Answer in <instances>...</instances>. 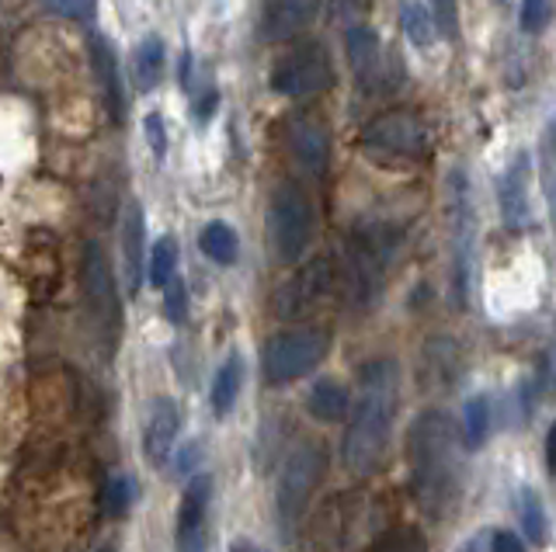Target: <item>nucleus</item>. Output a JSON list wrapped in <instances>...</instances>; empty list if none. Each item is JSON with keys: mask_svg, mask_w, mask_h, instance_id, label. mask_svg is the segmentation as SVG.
<instances>
[{"mask_svg": "<svg viewBox=\"0 0 556 552\" xmlns=\"http://www.w3.org/2000/svg\"><path fill=\"white\" fill-rule=\"evenodd\" d=\"M208 493H213V479L195 476L188 483V490L181 497V511H178V535H174V545L178 552H202L205 549V517H208Z\"/></svg>", "mask_w": 556, "mask_h": 552, "instance_id": "nucleus-15", "label": "nucleus"}, {"mask_svg": "<svg viewBox=\"0 0 556 552\" xmlns=\"http://www.w3.org/2000/svg\"><path fill=\"white\" fill-rule=\"evenodd\" d=\"M410 470H414V497L428 514L442 517L459 493L463 455L459 435L442 410H425L410 424Z\"/></svg>", "mask_w": 556, "mask_h": 552, "instance_id": "nucleus-2", "label": "nucleus"}, {"mask_svg": "<svg viewBox=\"0 0 556 552\" xmlns=\"http://www.w3.org/2000/svg\"><path fill=\"white\" fill-rule=\"evenodd\" d=\"M181 431V410L174 400H153L150 403V418H147V431H143V448L147 459L153 465H164L174 452V441H178Z\"/></svg>", "mask_w": 556, "mask_h": 552, "instance_id": "nucleus-18", "label": "nucleus"}, {"mask_svg": "<svg viewBox=\"0 0 556 552\" xmlns=\"http://www.w3.org/2000/svg\"><path fill=\"white\" fill-rule=\"evenodd\" d=\"M491 552H529V549L515 531H497L494 542H491Z\"/></svg>", "mask_w": 556, "mask_h": 552, "instance_id": "nucleus-38", "label": "nucleus"}, {"mask_svg": "<svg viewBox=\"0 0 556 552\" xmlns=\"http://www.w3.org/2000/svg\"><path fill=\"white\" fill-rule=\"evenodd\" d=\"M393 257V236L382 230H362L352 240V251H348V265H352V288L362 303H369L379 288L382 271H387Z\"/></svg>", "mask_w": 556, "mask_h": 552, "instance_id": "nucleus-10", "label": "nucleus"}, {"mask_svg": "<svg viewBox=\"0 0 556 552\" xmlns=\"http://www.w3.org/2000/svg\"><path fill=\"white\" fill-rule=\"evenodd\" d=\"M358 386H362V396L344 431L341 459L355 476H369L382 462V455H387L393 418H396V393H400L396 361L390 358L369 361L358 378Z\"/></svg>", "mask_w": 556, "mask_h": 552, "instance_id": "nucleus-1", "label": "nucleus"}, {"mask_svg": "<svg viewBox=\"0 0 556 552\" xmlns=\"http://www.w3.org/2000/svg\"><path fill=\"white\" fill-rule=\"evenodd\" d=\"M199 244H202V254L216 265H233L240 254V240L233 227H226V222H208L199 236Z\"/></svg>", "mask_w": 556, "mask_h": 552, "instance_id": "nucleus-24", "label": "nucleus"}, {"mask_svg": "<svg viewBox=\"0 0 556 552\" xmlns=\"http://www.w3.org/2000/svg\"><path fill=\"white\" fill-rule=\"evenodd\" d=\"M164 313L170 323H185V317H188V292L178 274L164 285Z\"/></svg>", "mask_w": 556, "mask_h": 552, "instance_id": "nucleus-30", "label": "nucleus"}, {"mask_svg": "<svg viewBox=\"0 0 556 552\" xmlns=\"http://www.w3.org/2000/svg\"><path fill=\"white\" fill-rule=\"evenodd\" d=\"M101 504H104V514L126 517L129 508L136 504V479H132L129 473H112L109 479H104Z\"/></svg>", "mask_w": 556, "mask_h": 552, "instance_id": "nucleus-25", "label": "nucleus"}, {"mask_svg": "<svg viewBox=\"0 0 556 552\" xmlns=\"http://www.w3.org/2000/svg\"><path fill=\"white\" fill-rule=\"evenodd\" d=\"M543 184H546V198L553 202V129H546L543 140Z\"/></svg>", "mask_w": 556, "mask_h": 552, "instance_id": "nucleus-37", "label": "nucleus"}, {"mask_svg": "<svg viewBox=\"0 0 556 552\" xmlns=\"http://www.w3.org/2000/svg\"><path fill=\"white\" fill-rule=\"evenodd\" d=\"M521 528H526V535L535 542V545H543L546 542V514H543V504H539V497L535 490H521Z\"/></svg>", "mask_w": 556, "mask_h": 552, "instance_id": "nucleus-29", "label": "nucleus"}, {"mask_svg": "<svg viewBox=\"0 0 556 552\" xmlns=\"http://www.w3.org/2000/svg\"><path fill=\"white\" fill-rule=\"evenodd\" d=\"M101 552H109V549H101Z\"/></svg>", "mask_w": 556, "mask_h": 552, "instance_id": "nucleus-40", "label": "nucleus"}, {"mask_svg": "<svg viewBox=\"0 0 556 552\" xmlns=\"http://www.w3.org/2000/svg\"><path fill=\"white\" fill-rule=\"evenodd\" d=\"M286 140H289L292 157L300 161L313 178H324L327 175V164H330V132H327L320 115H295V118H289Z\"/></svg>", "mask_w": 556, "mask_h": 552, "instance_id": "nucleus-12", "label": "nucleus"}, {"mask_svg": "<svg viewBox=\"0 0 556 552\" xmlns=\"http://www.w3.org/2000/svg\"><path fill=\"white\" fill-rule=\"evenodd\" d=\"M330 282H334V271H330L327 257H317V261H309L282 288V296H278V313H282V317H300V313H306V309H313V306H317L327 296Z\"/></svg>", "mask_w": 556, "mask_h": 552, "instance_id": "nucleus-16", "label": "nucleus"}, {"mask_svg": "<svg viewBox=\"0 0 556 552\" xmlns=\"http://www.w3.org/2000/svg\"><path fill=\"white\" fill-rule=\"evenodd\" d=\"M324 473H327V452H324V445H317V441L300 445L286 459L282 476H278V493H275L278 514H282L286 522H292L295 514H303L313 490L320 487Z\"/></svg>", "mask_w": 556, "mask_h": 552, "instance_id": "nucleus-9", "label": "nucleus"}, {"mask_svg": "<svg viewBox=\"0 0 556 552\" xmlns=\"http://www.w3.org/2000/svg\"><path fill=\"white\" fill-rule=\"evenodd\" d=\"M330 348V337L320 326H303V331H286L265 344V355H261V372L271 386H286L295 378L309 375L320 365L324 355Z\"/></svg>", "mask_w": 556, "mask_h": 552, "instance_id": "nucleus-4", "label": "nucleus"}, {"mask_svg": "<svg viewBox=\"0 0 556 552\" xmlns=\"http://www.w3.org/2000/svg\"><path fill=\"white\" fill-rule=\"evenodd\" d=\"M164 63H167V49L164 42L150 36L136 46V53H132V77H136V88L139 91H153L156 84H161L164 77Z\"/></svg>", "mask_w": 556, "mask_h": 552, "instance_id": "nucleus-22", "label": "nucleus"}, {"mask_svg": "<svg viewBox=\"0 0 556 552\" xmlns=\"http://www.w3.org/2000/svg\"><path fill=\"white\" fill-rule=\"evenodd\" d=\"M549 14H553V0H521V28L529 36H539L549 25Z\"/></svg>", "mask_w": 556, "mask_h": 552, "instance_id": "nucleus-31", "label": "nucleus"}, {"mask_svg": "<svg viewBox=\"0 0 556 552\" xmlns=\"http://www.w3.org/2000/svg\"><path fill=\"white\" fill-rule=\"evenodd\" d=\"M491 421H494V413H491V400L480 393L473 396V400L466 403V421H463V438L469 448H477L486 441V435H491Z\"/></svg>", "mask_w": 556, "mask_h": 552, "instance_id": "nucleus-26", "label": "nucleus"}, {"mask_svg": "<svg viewBox=\"0 0 556 552\" xmlns=\"http://www.w3.org/2000/svg\"><path fill=\"white\" fill-rule=\"evenodd\" d=\"M404 31L417 49H428L434 42V36H439L431 11L425 4H417V0H410V4L404 8Z\"/></svg>", "mask_w": 556, "mask_h": 552, "instance_id": "nucleus-28", "label": "nucleus"}, {"mask_svg": "<svg viewBox=\"0 0 556 552\" xmlns=\"http://www.w3.org/2000/svg\"><path fill=\"white\" fill-rule=\"evenodd\" d=\"M240 383H243V361H240V355L233 351V355L219 365V372H216V378H213V393H208V400H213V413H216V418H226V413L233 410L237 396H240Z\"/></svg>", "mask_w": 556, "mask_h": 552, "instance_id": "nucleus-23", "label": "nucleus"}, {"mask_svg": "<svg viewBox=\"0 0 556 552\" xmlns=\"http://www.w3.org/2000/svg\"><path fill=\"white\" fill-rule=\"evenodd\" d=\"M529 153H518L515 164L504 170L497 184V202L501 216L508 230H526L529 227Z\"/></svg>", "mask_w": 556, "mask_h": 552, "instance_id": "nucleus-17", "label": "nucleus"}, {"mask_svg": "<svg viewBox=\"0 0 556 552\" xmlns=\"http://www.w3.org/2000/svg\"><path fill=\"white\" fill-rule=\"evenodd\" d=\"M230 552H257V549H254L251 542H233V545H230Z\"/></svg>", "mask_w": 556, "mask_h": 552, "instance_id": "nucleus-39", "label": "nucleus"}, {"mask_svg": "<svg viewBox=\"0 0 556 552\" xmlns=\"http://www.w3.org/2000/svg\"><path fill=\"white\" fill-rule=\"evenodd\" d=\"M362 150L382 161H421L428 153V129L421 115L396 108L362 129Z\"/></svg>", "mask_w": 556, "mask_h": 552, "instance_id": "nucleus-6", "label": "nucleus"}, {"mask_svg": "<svg viewBox=\"0 0 556 552\" xmlns=\"http://www.w3.org/2000/svg\"><path fill=\"white\" fill-rule=\"evenodd\" d=\"M431 18H434V28H439L442 36H448V39L459 36V8H456V0H431Z\"/></svg>", "mask_w": 556, "mask_h": 552, "instance_id": "nucleus-32", "label": "nucleus"}, {"mask_svg": "<svg viewBox=\"0 0 556 552\" xmlns=\"http://www.w3.org/2000/svg\"><path fill=\"white\" fill-rule=\"evenodd\" d=\"M143 236H147L143 205L129 202L126 205V216H122V261H126L129 292H136L139 282H143Z\"/></svg>", "mask_w": 556, "mask_h": 552, "instance_id": "nucleus-19", "label": "nucleus"}, {"mask_svg": "<svg viewBox=\"0 0 556 552\" xmlns=\"http://www.w3.org/2000/svg\"><path fill=\"white\" fill-rule=\"evenodd\" d=\"M334 14L348 25H362V18L369 14V0H334Z\"/></svg>", "mask_w": 556, "mask_h": 552, "instance_id": "nucleus-36", "label": "nucleus"}, {"mask_svg": "<svg viewBox=\"0 0 556 552\" xmlns=\"http://www.w3.org/2000/svg\"><path fill=\"white\" fill-rule=\"evenodd\" d=\"M376 552H428V545H425V539L417 531L400 528V531H390L387 539L379 542Z\"/></svg>", "mask_w": 556, "mask_h": 552, "instance_id": "nucleus-33", "label": "nucleus"}, {"mask_svg": "<svg viewBox=\"0 0 556 552\" xmlns=\"http://www.w3.org/2000/svg\"><path fill=\"white\" fill-rule=\"evenodd\" d=\"M379 528L376 500L362 493H348L330 500L317 517V542L324 552H348L369 539V531Z\"/></svg>", "mask_w": 556, "mask_h": 552, "instance_id": "nucleus-5", "label": "nucleus"}, {"mask_svg": "<svg viewBox=\"0 0 556 552\" xmlns=\"http://www.w3.org/2000/svg\"><path fill=\"white\" fill-rule=\"evenodd\" d=\"M334 84V66L320 42H303L271 66V91L282 98H313Z\"/></svg>", "mask_w": 556, "mask_h": 552, "instance_id": "nucleus-7", "label": "nucleus"}, {"mask_svg": "<svg viewBox=\"0 0 556 552\" xmlns=\"http://www.w3.org/2000/svg\"><path fill=\"white\" fill-rule=\"evenodd\" d=\"M174 271H178V240L174 236H161L153 244V254H150V282L156 288H164Z\"/></svg>", "mask_w": 556, "mask_h": 552, "instance_id": "nucleus-27", "label": "nucleus"}, {"mask_svg": "<svg viewBox=\"0 0 556 552\" xmlns=\"http://www.w3.org/2000/svg\"><path fill=\"white\" fill-rule=\"evenodd\" d=\"M306 407H309V413H313L317 421L334 424V421L344 418L348 407H352V393H348V386L338 383V378H320V383L313 386Z\"/></svg>", "mask_w": 556, "mask_h": 552, "instance_id": "nucleus-21", "label": "nucleus"}, {"mask_svg": "<svg viewBox=\"0 0 556 552\" xmlns=\"http://www.w3.org/2000/svg\"><path fill=\"white\" fill-rule=\"evenodd\" d=\"M91 66L101 80V91H104V101H109V112L115 118H122L126 112V91H122V70H118V60L112 53V46L104 42L101 36L91 39Z\"/></svg>", "mask_w": 556, "mask_h": 552, "instance_id": "nucleus-20", "label": "nucleus"}, {"mask_svg": "<svg viewBox=\"0 0 556 552\" xmlns=\"http://www.w3.org/2000/svg\"><path fill=\"white\" fill-rule=\"evenodd\" d=\"M320 14V0H265L261 4V39L286 42L306 31Z\"/></svg>", "mask_w": 556, "mask_h": 552, "instance_id": "nucleus-14", "label": "nucleus"}, {"mask_svg": "<svg viewBox=\"0 0 556 552\" xmlns=\"http://www.w3.org/2000/svg\"><path fill=\"white\" fill-rule=\"evenodd\" d=\"M143 129H147V140H150V150L156 153V161H164V153H167V129H164V118L156 115V112H150V115H147V123H143Z\"/></svg>", "mask_w": 556, "mask_h": 552, "instance_id": "nucleus-35", "label": "nucleus"}, {"mask_svg": "<svg viewBox=\"0 0 556 552\" xmlns=\"http://www.w3.org/2000/svg\"><path fill=\"white\" fill-rule=\"evenodd\" d=\"M448 233H452V271H456V292L466 303L469 282H473V251H477V219L469 202V184L463 170L448 178Z\"/></svg>", "mask_w": 556, "mask_h": 552, "instance_id": "nucleus-8", "label": "nucleus"}, {"mask_svg": "<svg viewBox=\"0 0 556 552\" xmlns=\"http://www.w3.org/2000/svg\"><path fill=\"white\" fill-rule=\"evenodd\" d=\"M84 296L91 313L104 323V326H115L118 320V292L112 282V268L104 261V254L98 244H87L84 247Z\"/></svg>", "mask_w": 556, "mask_h": 552, "instance_id": "nucleus-13", "label": "nucleus"}, {"mask_svg": "<svg viewBox=\"0 0 556 552\" xmlns=\"http://www.w3.org/2000/svg\"><path fill=\"white\" fill-rule=\"evenodd\" d=\"M42 4H46L52 14H60V18H70V22H84L87 14H91L94 0H42Z\"/></svg>", "mask_w": 556, "mask_h": 552, "instance_id": "nucleus-34", "label": "nucleus"}, {"mask_svg": "<svg viewBox=\"0 0 556 552\" xmlns=\"http://www.w3.org/2000/svg\"><path fill=\"white\" fill-rule=\"evenodd\" d=\"M344 49H348V63H352V74L365 91H379L390 88V60L387 49H382L376 28L369 25H348L344 28Z\"/></svg>", "mask_w": 556, "mask_h": 552, "instance_id": "nucleus-11", "label": "nucleus"}, {"mask_svg": "<svg viewBox=\"0 0 556 552\" xmlns=\"http://www.w3.org/2000/svg\"><path fill=\"white\" fill-rule=\"evenodd\" d=\"M313 240V205L300 184L275 188L268 202V244L278 265H295Z\"/></svg>", "mask_w": 556, "mask_h": 552, "instance_id": "nucleus-3", "label": "nucleus"}]
</instances>
